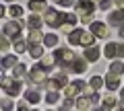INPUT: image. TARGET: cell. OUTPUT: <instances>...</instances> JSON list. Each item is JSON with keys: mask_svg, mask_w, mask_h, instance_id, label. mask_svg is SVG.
I'll return each instance as SVG.
<instances>
[{"mask_svg": "<svg viewBox=\"0 0 124 111\" xmlns=\"http://www.w3.org/2000/svg\"><path fill=\"white\" fill-rule=\"evenodd\" d=\"M95 2H99V0H95Z\"/></svg>", "mask_w": 124, "mask_h": 111, "instance_id": "obj_39", "label": "cell"}, {"mask_svg": "<svg viewBox=\"0 0 124 111\" xmlns=\"http://www.w3.org/2000/svg\"><path fill=\"white\" fill-rule=\"evenodd\" d=\"M110 72H114V74H122L124 72V62H120V60H114V62L110 64Z\"/></svg>", "mask_w": 124, "mask_h": 111, "instance_id": "obj_18", "label": "cell"}, {"mask_svg": "<svg viewBox=\"0 0 124 111\" xmlns=\"http://www.w3.org/2000/svg\"><path fill=\"white\" fill-rule=\"evenodd\" d=\"M116 101H118V99L112 97V95H110V97H106V99H103V109H112V107L116 105Z\"/></svg>", "mask_w": 124, "mask_h": 111, "instance_id": "obj_28", "label": "cell"}, {"mask_svg": "<svg viewBox=\"0 0 124 111\" xmlns=\"http://www.w3.org/2000/svg\"><path fill=\"white\" fill-rule=\"evenodd\" d=\"M114 4L116 6H124V0H114Z\"/></svg>", "mask_w": 124, "mask_h": 111, "instance_id": "obj_35", "label": "cell"}, {"mask_svg": "<svg viewBox=\"0 0 124 111\" xmlns=\"http://www.w3.org/2000/svg\"><path fill=\"white\" fill-rule=\"evenodd\" d=\"M21 29H23V21L15 19V21H10V23H6V25H4L2 33H4V35H8V37H19Z\"/></svg>", "mask_w": 124, "mask_h": 111, "instance_id": "obj_5", "label": "cell"}, {"mask_svg": "<svg viewBox=\"0 0 124 111\" xmlns=\"http://www.w3.org/2000/svg\"><path fill=\"white\" fill-rule=\"evenodd\" d=\"M91 31L95 33L97 37H101V39H103V37H108V35H110V31H108V27L103 25V23H97V21H93V23H91Z\"/></svg>", "mask_w": 124, "mask_h": 111, "instance_id": "obj_11", "label": "cell"}, {"mask_svg": "<svg viewBox=\"0 0 124 111\" xmlns=\"http://www.w3.org/2000/svg\"><path fill=\"white\" fill-rule=\"evenodd\" d=\"M27 25H29L31 29H39L41 27V19L37 17V14H31V17L27 19Z\"/></svg>", "mask_w": 124, "mask_h": 111, "instance_id": "obj_21", "label": "cell"}, {"mask_svg": "<svg viewBox=\"0 0 124 111\" xmlns=\"http://www.w3.org/2000/svg\"><path fill=\"white\" fill-rule=\"evenodd\" d=\"M0 45H2V49H6V47H8V35H4V33H2V39H0Z\"/></svg>", "mask_w": 124, "mask_h": 111, "instance_id": "obj_31", "label": "cell"}, {"mask_svg": "<svg viewBox=\"0 0 124 111\" xmlns=\"http://www.w3.org/2000/svg\"><path fill=\"white\" fill-rule=\"evenodd\" d=\"M87 58H75V62H72V72H77V74H81V72L87 70Z\"/></svg>", "mask_w": 124, "mask_h": 111, "instance_id": "obj_14", "label": "cell"}, {"mask_svg": "<svg viewBox=\"0 0 124 111\" xmlns=\"http://www.w3.org/2000/svg\"><path fill=\"white\" fill-rule=\"evenodd\" d=\"M10 107H13V103H10V101H4V105H2V109H10Z\"/></svg>", "mask_w": 124, "mask_h": 111, "instance_id": "obj_34", "label": "cell"}, {"mask_svg": "<svg viewBox=\"0 0 124 111\" xmlns=\"http://www.w3.org/2000/svg\"><path fill=\"white\" fill-rule=\"evenodd\" d=\"M25 97H27V101H29L31 105H35V103L39 101V93H37V91H27Z\"/></svg>", "mask_w": 124, "mask_h": 111, "instance_id": "obj_23", "label": "cell"}, {"mask_svg": "<svg viewBox=\"0 0 124 111\" xmlns=\"http://www.w3.org/2000/svg\"><path fill=\"white\" fill-rule=\"evenodd\" d=\"M95 33H87V31H81V29H72L70 33H68V43L70 45H85V47H89V45L95 43Z\"/></svg>", "mask_w": 124, "mask_h": 111, "instance_id": "obj_1", "label": "cell"}, {"mask_svg": "<svg viewBox=\"0 0 124 111\" xmlns=\"http://www.w3.org/2000/svg\"><path fill=\"white\" fill-rule=\"evenodd\" d=\"M77 107H79V109H87V107H91V99H87V97H79Z\"/></svg>", "mask_w": 124, "mask_h": 111, "instance_id": "obj_27", "label": "cell"}, {"mask_svg": "<svg viewBox=\"0 0 124 111\" xmlns=\"http://www.w3.org/2000/svg\"><path fill=\"white\" fill-rule=\"evenodd\" d=\"M54 58H56V64L62 66V70L66 72V66H72V62H75V53L66 47H60L54 52Z\"/></svg>", "mask_w": 124, "mask_h": 111, "instance_id": "obj_2", "label": "cell"}, {"mask_svg": "<svg viewBox=\"0 0 124 111\" xmlns=\"http://www.w3.org/2000/svg\"><path fill=\"white\" fill-rule=\"evenodd\" d=\"M17 66V56H4L2 58V68L8 70V68H15Z\"/></svg>", "mask_w": 124, "mask_h": 111, "instance_id": "obj_17", "label": "cell"}, {"mask_svg": "<svg viewBox=\"0 0 124 111\" xmlns=\"http://www.w3.org/2000/svg\"><path fill=\"white\" fill-rule=\"evenodd\" d=\"M99 56H101V53H99V49L95 47V45H89V47L85 49V58H87L89 62H97Z\"/></svg>", "mask_w": 124, "mask_h": 111, "instance_id": "obj_15", "label": "cell"}, {"mask_svg": "<svg viewBox=\"0 0 124 111\" xmlns=\"http://www.w3.org/2000/svg\"><path fill=\"white\" fill-rule=\"evenodd\" d=\"M83 82H81V80H75V82H70V85L66 86V97H70V99H75L77 95L79 93H83Z\"/></svg>", "mask_w": 124, "mask_h": 111, "instance_id": "obj_10", "label": "cell"}, {"mask_svg": "<svg viewBox=\"0 0 124 111\" xmlns=\"http://www.w3.org/2000/svg\"><path fill=\"white\" fill-rule=\"evenodd\" d=\"M103 53H106L110 60H114L116 56H118V58H124V43H108Z\"/></svg>", "mask_w": 124, "mask_h": 111, "instance_id": "obj_7", "label": "cell"}, {"mask_svg": "<svg viewBox=\"0 0 124 111\" xmlns=\"http://www.w3.org/2000/svg\"><path fill=\"white\" fill-rule=\"evenodd\" d=\"M56 101H58V93L50 89V91H48V95H46V103H48V105H54Z\"/></svg>", "mask_w": 124, "mask_h": 111, "instance_id": "obj_25", "label": "cell"}, {"mask_svg": "<svg viewBox=\"0 0 124 111\" xmlns=\"http://www.w3.org/2000/svg\"><path fill=\"white\" fill-rule=\"evenodd\" d=\"M29 53H31V58H41V56H44V47H41L39 43H31L29 45Z\"/></svg>", "mask_w": 124, "mask_h": 111, "instance_id": "obj_16", "label": "cell"}, {"mask_svg": "<svg viewBox=\"0 0 124 111\" xmlns=\"http://www.w3.org/2000/svg\"><path fill=\"white\" fill-rule=\"evenodd\" d=\"M120 97H122V101H124V89H122V91H120Z\"/></svg>", "mask_w": 124, "mask_h": 111, "instance_id": "obj_37", "label": "cell"}, {"mask_svg": "<svg viewBox=\"0 0 124 111\" xmlns=\"http://www.w3.org/2000/svg\"><path fill=\"white\" fill-rule=\"evenodd\" d=\"M39 41H44L39 29H31V33H29V43H39Z\"/></svg>", "mask_w": 124, "mask_h": 111, "instance_id": "obj_20", "label": "cell"}, {"mask_svg": "<svg viewBox=\"0 0 124 111\" xmlns=\"http://www.w3.org/2000/svg\"><path fill=\"white\" fill-rule=\"evenodd\" d=\"M6 2H13V0H6Z\"/></svg>", "mask_w": 124, "mask_h": 111, "instance_id": "obj_38", "label": "cell"}, {"mask_svg": "<svg viewBox=\"0 0 124 111\" xmlns=\"http://www.w3.org/2000/svg\"><path fill=\"white\" fill-rule=\"evenodd\" d=\"M29 78H31V82L44 85V82H46V68H44V64H37V66H33V68H31Z\"/></svg>", "mask_w": 124, "mask_h": 111, "instance_id": "obj_6", "label": "cell"}, {"mask_svg": "<svg viewBox=\"0 0 124 111\" xmlns=\"http://www.w3.org/2000/svg\"><path fill=\"white\" fill-rule=\"evenodd\" d=\"M72 105H75V103H72V101H70V97H66V101L62 103V109H70V107H72Z\"/></svg>", "mask_w": 124, "mask_h": 111, "instance_id": "obj_32", "label": "cell"}, {"mask_svg": "<svg viewBox=\"0 0 124 111\" xmlns=\"http://www.w3.org/2000/svg\"><path fill=\"white\" fill-rule=\"evenodd\" d=\"M29 8L31 13H46L48 4H46V0H29Z\"/></svg>", "mask_w": 124, "mask_h": 111, "instance_id": "obj_12", "label": "cell"}, {"mask_svg": "<svg viewBox=\"0 0 124 111\" xmlns=\"http://www.w3.org/2000/svg\"><path fill=\"white\" fill-rule=\"evenodd\" d=\"M77 14L81 19L87 17V14H93V0H79L77 2Z\"/></svg>", "mask_w": 124, "mask_h": 111, "instance_id": "obj_8", "label": "cell"}, {"mask_svg": "<svg viewBox=\"0 0 124 111\" xmlns=\"http://www.w3.org/2000/svg\"><path fill=\"white\" fill-rule=\"evenodd\" d=\"M58 4H60V6H72V4H75V0H58Z\"/></svg>", "mask_w": 124, "mask_h": 111, "instance_id": "obj_33", "label": "cell"}, {"mask_svg": "<svg viewBox=\"0 0 124 111\" xmlns=\"http://www.w3.org/2000/svg\"><path fill=\"white\" fill-rule=\"evenodd\" d=\"M2 89H4V93L8 95V97H17L19 93H21V82H19L17 78H2Z\"/></svg>", "mask_w": 124, "mask_h": 111, "instance_id": "obj_3", "label": "cell"}, {"mask_svg": "<svg viewBox=\"0 0 124 111\" xmlns=\"http://www.w3.org/2000/svg\"><path fill=\"white\" fill-rule=\"evenodd\" d=\"M103 82H106V78H101V76H93L91 80H89V85H91V89H95V91H99L103 86Z\"/></svg>", "mask_w": 124, "mask_h": 111, "instance_id": "obj_19", "label": "cell"}, {"mask_svg": "<svg viewBox=\"0 0 124 111\" xmlns=\"http://www.w3.org/2000/svg\"><path fill=\"white\" fill-rule=\"evenodd\" d=\"M118 35H120V37H122V39H124V25L120 27V33H118Z\"/></svg>", "mask_w": 124, "mask_h": 111, "instance_id": "obj_36", "label": "cell"}, {"mask_svg": "<svg viewBox=\"0 0 124 111\" xmlns=\"http://www.w3.org/2000/svg\"><path fill=\"white\" fill-rule=\"evenodd\" d=\"M112 2H114V0H101V2H99V8L101 10H108L112 6Z\"/></svg>", "mask_w": 124, "mask_h": 111, "instance_id": "obj_30", "label": "cell"}, {"mask_svg": "<svg viewBox=\"0 0 124 111\" xmlns=\"http://www.w3.org/2000/svg\"><path fill=\"white\" fill-rule=\"evenodd\" d=\"M108 23H110L112 27H122L124 25V10H114V13L108 17Z\"/></svg>", "mask_w": 124, "mask_h": 111, "instance_id": "obj_9", "label": "cell"}, {"mask_svg": "<svg viewBox=\"0 0 124 111\" xmlns=\"http://www.w3.org/2000/svg\"><path fill=\"white\" fill-rule=\"evenodd\" d=\"M44 21L48 23L50 27H62L64 25V13H58V10H54V8H48Z\"/></svg>", "mask_w": 124, "mask_h": 111, "instance_id": "obj_4", "label": "cell"}, {"mask_svg": "<svg viewBox=\"0 0 124 111\" xmlns=\"http://www.w3.org/2000/svg\"><path fill=\"white\" fill-rule=\"evenodd\" d=\"M8 14H10V17H15V19H19V17H23V8L19 4H13L8 8Z\"/></svg>", "mask_w": 124, "mask_h": 111, "instance_id": "obj_24", "label": "cell"}, {"mask_svg": "<svg viewBox=\"0 0 124 111\" xmlns=\"http://www.w3.org/2000/svg\"><path fill=\"white\" fill-rule=\"evenodd\" d=\"M15 49H17V53L25 52V41H23L21 37H15Z\"/></svg>", "mask_w": 124, "mask_h": 111, "instance_id": "obj_29", "label": "cell"}, {"mask_svg": "<svg viewBox=\"0 0 124 111\" xmlns=\"http://www.w3.org/2000/svg\"><path fill=\"white\" fill-rule=\"evenodd\" d=\"M44 45H48V47H54V45H58V37L54 35V33H48V35L44 37Z\"/></svg>", "mask_w": 124, "mask_h": 111, "instance_id": "obj_22", "label": "cell"}, {"mask_svg": "<svg viewBox=\"0 0 124 111\" xmlns=\"http://www.w3.org/2000/svg\"><path fill=\"white\" fill-rule=\"evenodd\" d=\"M23 74H25V64H17V66L13 68V76L15 78H21Z\"/></svg>", "mask_w": 124, "mask_h": 111, "instance_id": "obj_26", "label": "cell"}, {"mask_svg": "<svg viewBox=\"0 0 124 111\" xmlns=\"http://www.w3.org/2000/svg\"><path fill=\"white\" fill-rule=\"evenodd\" d=\"M106 86H108L110 91H116V89H120V78H118V74L110 72V74L106 76Z\"/></svg>", "mask_w": 124, "mask_h": 111, "instance_id": "obj_13", "label": "cell"}]
</instances>
